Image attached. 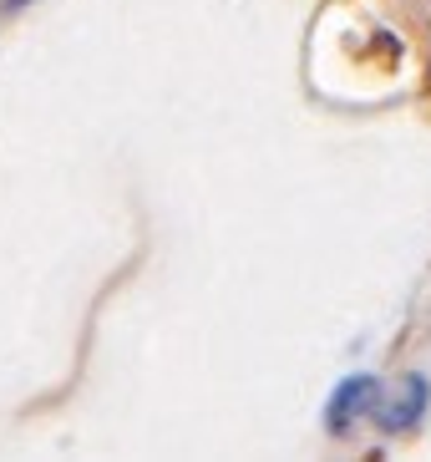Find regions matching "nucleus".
Wrapping results in <instances>:
<instances>
[{
	"mask_svg": "<svg viewBox=\"0 0 431 462\" xmlns=\"http://www.w3.org/2000/svg\"><path fill=\"white\" fill-rule=\"evenodd\" d=\"M426 407H431V381L421 376V371H411V376H401L386 392L381 386V396H376V427L386 437H406V432H417V421L426 417Z\"/></svg>",
	"mask_w": 431,
	"mask_h": 462,
	"instance_id": "nucleus-1",
	"label": "nucleus"
},
{
	"mask_svg": "<svg viewBox=\"0 0 431 462\" xmlns=\"http://www.w3.org/2000/svg\"><path fill=\"white\" fill-rule=\"evenodd\" d=\"M376 396H381V376H371V371H351V376L330 392V402H325V427H330V432H351L361 417H371Z\"/></svg>",
	"mask_w": 431,
	"mask_h": 462,
	"instance_id": "nucleus-2",
	"label": "nucleus"
},
{
	"mask_svg": "<svg viewBox=\"0 0 431 462\" xmlns=\"http://www.w3.org/2000/svg\"><path fill=\"white\" fill-rule=\"evenodd\" d=\"M26 5H36V0H0V11H26Z\"/></svg>",
	"mask_w": 431,
	"mask_h": 462,
	"instance_id": "nucleus-3",
	"label": "nucleus"
}]
</instances>
